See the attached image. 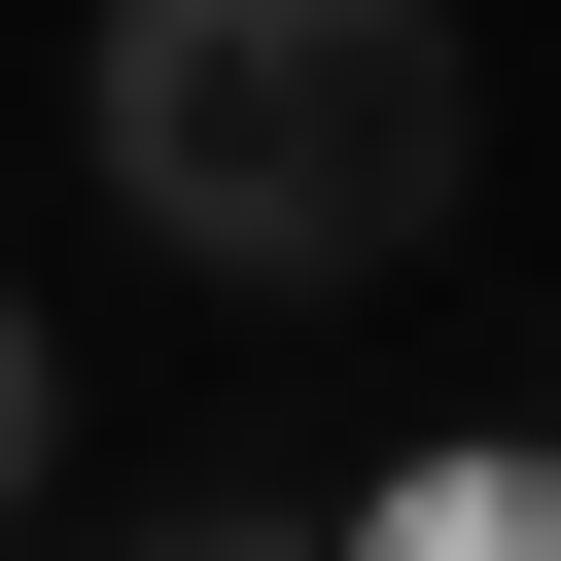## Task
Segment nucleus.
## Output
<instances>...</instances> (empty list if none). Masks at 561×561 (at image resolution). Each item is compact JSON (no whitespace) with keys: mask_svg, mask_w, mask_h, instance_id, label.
<instances>
[{"mask_svg":"<svg viewBox=\"0 0 561 561\" xmlns=\"http://www.w3.org/2000/svg\"><path fill=\"white\" fill-rule=\"evenodd\" d=\"M35 456H70V316L0 280V526H35Z\"/></svg>","mask_w":561,"mask_h":561,"instance_id":"obj_3","label":"nucleus"},{"mask_svg":"<svg viewBox=\"0 0 561 561\" xmlns=\"http://www.w3.org/2000/svg\"><path fill=\"white\" fill-rule=\"evenodd\" d=\"M70 140H105V245H175V280H245V316H316V280H386V245L456 210L491 70H456V0H105Z\"/></svg>","mask_w":561,"mask_h":561,"instance_id":"obj_1","label":"nucleus"},{"mask_svg":"<svg viewBox=\"0 0 561 561\" xmlns=\"http://www.w3.org/2000/svg\"><path fill=\"white\" fill-rule=\"evenodd\" d=\"M386 561H561V456H526V421H456V456L386 491Z\"/></svg>","mask_w":561,"mask_h":561,"instance_id":"obj_2","label":"nucleus"},{"mask_svg":"<svg viewBox=\"0 0 561 561\" xmlns=\"http://www.w3.org/2000/svg\"><path fill=\"white\" fill-rule=\"evenodd\" d=\"M140 561H316V526H140Z\"/></svg>","mask_w":561,"mask_h":561,"instance_id":"obj_4","label":"nucleus"}]
</instances>
